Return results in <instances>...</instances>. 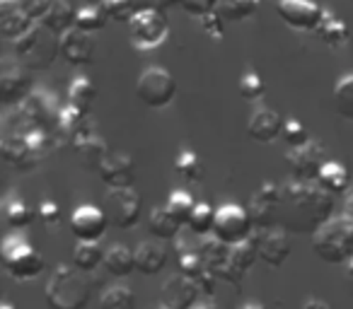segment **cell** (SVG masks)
<instances>
[{"label": "cell", "instance_id": "cell-1", "mask_svg": "<svg viewBox=\"0 0 353 309\" xmlns=\"http://www.w3.org/2000/svg\"><path fill=\"white\" fill-rule=\"evenodd\" d=\"M334 196L317 182H288L281 187L279 227L290 235H314L332 220Z\"/></svg>", "mask_w": 353, "mask_h": 309}, {"label": "cell", "instance_id": "cell-2", "mask_svg": "<svg viewBox=\"0 0 353 309\" xmlns=\"http://www.w3.org/2000/svg\"><path fill=\"white\" fill-rule=\"evenodd\" d=\"M56 136L46 131H30V133H6L0 140V155L3 162L20 172H32L37 169L44 158L56 147Z\"/></svg>", "mask_w": 353, "mask_h": 309}, {"label": "cell", "instance_id": "cell-3", "mask_svg": "<svg viewBox=\"0 0 353 309\" xmlns=\"http://www.w3.org/2000/svg\"><path fill=\"white\" fill-rule=\"evenodd\" d=\"M44 297L49 309H88L92 292L83 270L59 266L46 280Z\"/></svg>", "mask_w": 353, "mask_h": 309}, {"label": "cell", "instance_id": "cell-4", "mask_svg": "<svg viewBox=\"0 0 353 309\" xmlns=\"http://www.w3.org/2000/svg\"><path fill=\"white\" fill-rule=\"evenodd\" d=\"M312 249L324 264H348L353 259V220L348 215H334L312 235Z\"/></svg>", "mask_w": 353, "mask_h": 309}, {"label": "cell", "instance_id": "cell-5", "mask_svg": "<svg viewBox=\"0 0 353 309\" xmlns=\"http://www.w3.org/2000/svg\"><path fill=\"white\" fill-rule=\"evenodd\" d=\"M0 256H3V268L17 283H30V280L39 278L46 268V261L41 251H37L25 237L20 235H8L0 246Z\"/></svg>", "mask_w": 353, "mask_h": 309}, {"label": "cell", "instance_id": "cell-6", "mask_svg": "<svg viewBox=\"0 0 353 309\" xmlns=\"http://www.w3.org/2000/svg\"><path fill=\"white\" fill-rule=\"evenodd\" d=\"M15 56L20 63L30 70H46L54 65V61L61 54V39L51 34L41 22H37L27 34H22L17 41H12Z\"/></svg>", "mask_w": 353, "mask_h": 309}, {"label": "cell", "instance_id": "cell-7", "mask_svg": "<svg viewBox=\"0 0 353 309\" xmlns=\"http://www.w3.org/2000/svg\"><path fill=\"white\" fill-rule=\"evenodd\" d=\"M131 25V44L136 51H152L167 39L170 34V25H167L165 10L143 6L133 15Z\"/></svg>", "mask_w": 353, "mask_h": 309}, {"label": "cell", "instance_id": "cell-8", "mask_svg": "<svg viewBox=\"0 0 353 309\" xmlns=\"http://www.w3.org/2000/svg\"><path fill=\"white\" fill-rule=\"evenodd\" d=\"M136 97L150 109H165L176 97V80L167 68L150 65L136 83Z\"/></svg>", "mask_w": 353, "mask_h": 309}, {"label": "cell", "instance_id": "cell-9", "mask_svg": "<svg viewBox=\"0 0 353 309\" xmlns=\"http://www.w3.org/2000/svg\"><path fill=\"white\" fill-rule=\"evenodd\" d=\"M254 222L250 217V211L237 203H223L216 208V225H213V237L221 239L223 244L235 246L247 242L254 235Z\"/></svg>", "mask_w": 353, "mask_h": 309}, {"label": "cell", "instance_id": "cell-10", "mask_svg": "<svg viewBox=\"0 0 353 309\" xmlns=\"http://www.w3.org/2000/svg\"><path fill=\"white\" fill-rule=\"evenodd\" d=\"M104 211L112 225H117L119 230H131L141 222L143 198L136 189H109L104 196Z\"/></svg>", "mask_w": 353, "mask_h": 309}, {"label": "cell", "instance_id": "cell-11", "mask_svg": "<svg viewBox=\"0 0 353 309\" xmlns=\"http://www.w3.org/2000/svg\"><path fill=\"white\" fill-rule=\"evenodd\" d=\"M247 211L254 222L256 230H271L279 227V213H281V184H261L250 196Z\"/></svg>", "mask_w": 353, "mask_h": 309}, {"label": "cell", "instance_id": "cell-12", "mask_svg": "<svg viewBox=\"0 0 353 309\" xmlns=\"http://www.w3.org/2000/svg\"><path fill=\"white\" fill-rule=\"evenodd\" d=\"M276 12L295 32H317L327 15V10H322L314 0H279Z\"/></svg>", "mask_w": 353, "mask_h": 309}, {"label": "cell", "instance_id": "cell-13", "mask_svg": "<svg viewBox=\"0 0 353 309\" xmlns=\"http://www.w3.org/2000/svg\"><path fill=\"white\" fill-rule=\"evenodd\" d=\"M32 92H34V80L30 75V68L6 61L0 70V102L6 107H20Z\"/></svg>", "mask_w": 353, "mask_h": 309}, {"label": "cell", "instance_id": "cell-14", "mask_svg": "<svg viewBox=\"0 0 353 309\" xmlns=\"http://www.w3.org/2000/svg\"><path fill=\"white\" fill-rule=\"evenodd\" d=\"M109 215L104 206L83 203L70 213V232L78 242H99L109 227Z\"/></svg>", "mask_w": 353, "mask_h": 309}, {"label": "cell", "instance_id": "cell-15", "mask_svg": "<svg viewBox=\"0 0 353 309\" xmlns=\"http://www.w3.org/2000/svg\"><path fill=\"white\" fill-rule=\"evenodd\" d=\"M259 261V232L252 235L247 242L242 244H235L230 246V256L228 261L223 264V268L218 270V280H225V283H232V285H240L242 278L247 275V270Z\"/></svg>", "mask_w": 353, "mask_h": 309}, {"label": "cell", "instance_id": "cell-16", "mask_svg": "<svg viewBox=\"0 0 353 309\" xmlns=\"http://www.w3.org/2000/svg\"><path fill=\"white\" fill-rule=\"evenodd\" d=\"M285 162H288L295 179H300V182H317L319 169L327 162V147L319 140H310L307 145L290 150Z\"/></svg>", "mask_w": 353, "mask_h": 309}, {"label": "cell", "instance_id": "cell-17", "mask_svg": "<svg viewBox=\"0 0 353 309\" xmlns=\"http://www.w3.org/2000/svg\"><path fill=\"white\" fill-rule=\"evenodd\" d=\"M199 295H201V290H199L196 280L176 273L162 283L160 302L165 309H194L199 304Z\"/></svg>", "mask_w": 353, "mask_h": 309}, {"label": "cell", "instance_id": "cell-18", "mask_svg": "<svg viewBox=\"0 0 353 309\" xmlns=\"http://www.w3.org/2000/svg\"><path fill=\"white\" fill-rule=\"evenodd\" d=\"M99 179L107 189H133L136 184V162L128 152H109L102 167L97 169Z\"/></svg>", "mask_w": 353, "mask_h": 309}, {"label": "cell", "instance_id": "cell-19", "mask_svg": "<svg viewBox=\"0 0 353 309\" xmlns=\"http://www.w3.org/2000/svg\"><path fill=\"white\" fill-rule=\"evenodd\" d=\"M285 118L281 116L276 109L271 107H256L252 109L250 121H247V136L252 140L261 142V145H271L274 140H279L283 133Z\"/></svg>", "mask_w": 353, "mask_h": 309}, {"label": "cell", "instance_id": "cell-20", "mask_svg": "<svg viewBox=\"0 0 353 309\" xmlns=\"http://www.w3.org/2000/svg\"><path fill=\"white\" fill-rule=\"evenodd\" d=\"M61 39V58H65L70 65H92L94 54H97V46L94 39L88 32L73 27L70 32H65Z\"/></svg>", "mask_w": 353, "mask_h": 309}, {"label": "cell", "instance_id": "cell-21", "mask_svg": "<svg viewBox=\"0 0 353 309\" xmlns=\"http://www.w3.org/2000/svg\"><path fill=\"white\" fill-rule=\"evenodd\" d=\"M290 259V235L281 227L259 230V261L271 268H281Z\"/></svg>", "mask_w": 353, "mask_h": 309}, {"label": "cell", "instance_id": "cell-22", "mask_svg": "<svg viewBox=\"0 0 353 309\" xmlns=\"http://www.w3.org/2000/svg\"><path fill=\"white\" fill-rule=\"evenodd\" d=\"M37 22L27 15L25 6L20 0H0V32L10 41H17L22 34L34 27Z\"/></svg>", "mask_w": 353, "mask_h": 309}, {"label": "cell", "instance_id": "cell-23", "mask_svg": "<svg viewBox=\"0 0 353 309\" xmlns=\"http://www.w3.org/2000/svg\"><path fill=\"white\" fill-rule=\"evenodd\" d=\"M90 131H94L92 121H90V114L80 111V109L68 104V107L61 111V121H59V128H56V142H68V145H73L80 136H85V133H90Z\"/></svg>", "mask_w": 353, "mask_h": 309}, {"label": "cell", "instance_id": "cell-24", "mask_svg": "<svg viewBox=\"0 0 353 309\" xmlns=\"http://www.w3.org/2000/svg\"><path fill=\"white\" fill-rule=\"evenodd\" d=\"M73 150L78 152L80 164L88 169H99L109 155L107 140H104L97 131H90V133H85V136H80L78 140L73 142Z\"/></svg>", "mask_w": 353, "mask_h": 309}, {"label": "cell", "instance_id": "cell-25", "mask_svg": "<svg viewBox=\"0 0 353 309\" xmlns=\"http://www.w3.org/2000/svg\"><path fill=\"white\" fill-rule=\"evenodd\" d=\"M167 249L160 244V239L141 242L136 246V270L143 275H157L167 266Z\"/></svg>", "mask_w": 353, "mask_h": 309}, {"label": "cell", "instance_id": "cell-26", "mask_svg": "<svg viewBox=\"0 0 353 309\" xmlns=\"http://www.w3.org/2000/svg\"><path fill=\"white\" fill-rule=\"evenodd\" d=\"M317 184L332 196H343V193H348V184H351L348 167L343 162H336V160H327L324 167L319 169Z\"/></svg>", "mask_w": 353, "mask_h": 309}, {"label": "cell", "instance_id": "cell-27", "mask_svg": "<svg viewBox=\"0 0 353 309\" xmlns=\"http://www.w3.org/2000/svg\"><path fill=\"white\" fill-rule=\"evenodd\" d=\"M102 266L114 278H128L136 270V249H128L126 244H112L104 251Z\"/></svg>", "mask_w": 353, "mask_h": 309}, {"label": "cell", "instance_id": "cell-28", "mask_svg": "<svg viewBox=\"0 0 353 309\" xmlns=\"http://www.w3.org/2000/svg\"><path fill=\"white\" fill-rule=\"evenodd\" d=\"M182 227L174 217L170 215L167 208H152L148 213V232L160 242H174L176 237L182 235Z\"/></svg>", "mask_w": 353, "mask_h": 309}, {"label": "cell", "instance_id": "cell-29", "mask_svg": "<svg viewBox=\"0 0 353 309\" xmlns=\"http://www.w3.org/2000/svg\"><path fill=\"white\" fill-rule=\"evenodd\" d=\"M75 17H78V10L70 6L68 0H54L49 15L44 17L41 25L56 36H63L65 32H70L75 27Z\"/></svg>", "mask_w": 353, "mask_h": 309}, {"label": "cell", "instance_id": "cell-30", "mask_svg": "<svg viewBox=\"0 0 353 309\" xmlns=\"http://www.w3.org/2000/svg\"><path fill=\"white\" fill-rule=\"evenodd\" d=\"M3 220L12 230H25L34 220V211L20 196H6L3 198Z\"/></svg>", "mask_w": 353, "mask_h": 309}, {"label": "cell", "instance_id": "cell-31", "mask_svg": "<svg viewBox=\"0 0 353 309\" xmlns=\"http://www.w3.org/2000/svg\"><path fill=\"white\" fill-rule=\"evenodd\" d=\"M94 102H97V87L92 85V80L85 78V75L73 78V83H70V87H68V104L70 107L90 114L94 107Z\"/></svg>", "mask_w": 353, "mask_h": 309}, {"label": "cell", "instance_id": "cell-32", "mask_svg": "<svg viewBox=\"0 0 353 309\" xmlns=\"http://www.w3.org/2000/svg\"><path fill=\"white\" fill-rule=\"evenodd\" d=\"M317 36L329 49H341V46L348 44V27L339 17H334L332 12H327L322 25L317 27Z\"/></svg>", "mask_w": 353, "mask_h": 309}, {"label": "cell", "instance_id": "cell-33", "mask_svg": "<svg viewBox=\"0 0 353 309\" xmlns=\"http://www.w3.org/2000/svg\"><path fill=\"white\" fill-rule=\"evenodd\" d=\"M176 249H179V254H176V273L196 280L203 270H208L201 259V254H199V246H192V249H189V246L184 244V242H179V237H176Z\"/></svg>", "mask_w": 353, "mask_h": 309}, {"label": "cell", "instance_id": "cell-34", "mask_svg": "<svg viewBox=\"0 0 353 309\" xmlns=\"http://www.w3.org/2000/svg\"><path fill=\"white\" fill-rule=\"evenodd\" d=\"M332 102L339 116L346 118V121H353V73H346L336 80L332 92Z\"/></svg>", "mask_w": 353, "mask_h": 309}, {"label": "cell", "instance_id": "cell-35", "mask_svg": "<svg viewBox=\"0 0 353 309\" xmlns=\"http://www.w3.org/2000/svg\"><path fill=\"white\" fill-rule=\"evenodd\" d=\"M259 8V0H218L216 12L225 22H245Z\"/></svg>", "mask_w": 353, "mask_h": 309}, {"label": "cell", "instance_id": "cell-36", "mask_svg": "<svg viewBox=\"0 0 353 309\" xmlns=\"http://www.w3.org/2000/svg\"><path fill=\"white\" fill-rule=\"evenodd\" d=\"M104 264V251L99 249V242H78L73 249V266L83 273L94 270Z\"/></svg>", "mask_w": 353, "mask_h": 309}, {"label": "cell", "instance_id": "cell-37", "mask_svg": "<svg viewBox=\"0 0 353 309\" xmlns=\"http://www.w3.org/2000/svg\"><path fill=\"white\" fill-rule=\"evenodd\" d=\"M165 208L170 211V215L174 217V220L179 222V225L187 227L189 220H192V215H194V211H196V203H194L192 193L182 191V189H176V191L170 193V198H167Z\"/></svg>", "mask_w": 353, "mask_h": 309}, {"label": "cell", "instance_id": "cell-38", "mask_svg": "<svg viewBox=\"0 0 353 309\" xmlns=\"http://www.w3.org/2000/svg\"><path fill=\"white\" fill-rule=\"evenodd\" d=\"M99 309H136V295L126 285H112L99 297Z\"/></svg>", "mask_w": 353, "mask_h": 309}, {"label": "cell", "instance_id": "cell-39", "mask_svg": "<svg viewBox=\"0 0 353 309\" xmlns=\"http://www.w3.org/2000/svg\"><path fill=\"white\" fill-rule=\"evenodd\" d=\"M174 172L182 179H187V182L199 184L203 179V172H206V169H203V162L196 152L182 150L179 152V158H176V162H174Z\"/></svg>", "mask_w": 353, "mask_h": 309}, {"label": "cell", "instance_id": "cell-40", "mask_svg": "<svg viewBox=\"0 0 353 309\" xmlns=\"http://www.w3.org/2000/svg\"><path fill=\"white\" fill-rule=\"evenodd\" d=\"M109 15L104 12L102 6H94V3H90V6H83L78 10V17H75V27L83 32H88V34H92V32H99L104 25H107Z\"/></svg>", "mask_w": 353, "mask_h": 309}, {"label": "cell", "instance_id": "cell-41", "mask_svg": "<svg viewBox=\"0 0 353 309\" xmlns=\"http://www.w3.org/2000/svg\"><path fill=\"white\" fill-rule=\"evenodd\" d=\"M213 225H216V211L208 203H196V211H194L192 220H189V232L194 237H208L213 235Z\"/></svg>", "mask_w": 353, "mask_h": 309}, {"label": "cell", "instance_id": "cell-42", "mask_svg": "<svg viewBox=\"0 0 353 309\" xmlns=\"http://www.w3.org/2000/svg\"><path fill=\"white\" fill-rule=\"evenodd\" d=\"M281 140H283L285 145L290 147V150H295V147L307 145L312 138H310V131H307V126H305L303 121H298V118H285L283 133H281Z\"/></svg>", "mask_w": 353, "mask_h": 309}, {"label": "cell", "instance_id": "cell-43", "mask_svg": "<svg viewBox=\"0 0 353 309\" xmlns=\"http://www.w3.org/2000/svg\"><path fill=\"white\" fill-rule=\"evenodd\" d=\"M237 92H240V97L247 99V102H259L266 92V85L259 73H245L240 78V83H237Z\"/></svg>", "mask_w": 353, "mask_h": 309}, {"label": "cell", "instance_id": "cell-44", "mask_svg": "<svg viewBox=\"0 0 353 309\" xmlns=\"http://www.w3.org/2000/svg\"><path fill=\"white\" fill-rule=\"evenodd\" d=\"M102 8L109 15V20H117V22H131L133 15L138 12L136 0H104Z\"/></svg>", "mask_w": 353, "mask_h": 309}, {"label": "cell", "instance_id": "cell-45", "mask_svg": "<svg viewBox=\"0 0 353 309\" xmlns=\"http://www.w3.org/2000/svg\"><path fill=\"white\" fill-rule=\"evenodd\" d=\"M179 8H182L184 12H189V15H194V17L201 20V17L216 12L218 0H179Z\"/></svg>", "mask_w": 353, "mask_h": 309}, {"label": "cell", "instance_id": "cell-46", "mask_svg": "<svg viewBox=\"0 0 353 309\" xmlns=\"http://www.w3.org/2000/svg\"><path fill=\"white\" fill-rule=\"evenodd\" d=\"M37 215H39V220L44 222V225L54 227L61 222V206L56 201H51V198H44V201L39 203V208H37Z\"/></svg>", "mask_w": 353, "mask_h": 309}, {"label": "cell", "instance_id": "cell-47", "mask_svg": "<svg viewBox=\"0 0 353 309\" xmlns=\"http://www.w3.org/2000/svg\"><path fill=\"white\" fill-rule=\"evenodd\" d=\"M223 17L218 15V12H211V15H206V17H201V27H203V32H206L208 36H211L213 41H221L223 36H225V27H223Z\"/></svg>", "mask_w": 353, "mask_h": 309}, {"label": "cell", "instance_id": "cell-48", "mask_svg": "<svg viewBox=\"0 0 353 309\" xmlns=\"http://www.w3.org/2000/svg\"><path fill=\"white\" fill-rule=\"evenodd\" d=\"M27 10V15L32 17L34 22H44V17L49 15L51 6H54V0H25L22 3Z\"/></svg>", "mask_w": 353, "mask_h": 309}, {"label": "cell", "instance_id": "cell-49", "mask_svg": "<svg viewBox=\"0 0 353 309\" xmlns=\"http://www.w3.org/2000/svg\"><path fill=\"white\" fill-rule=\"evenodd\" d=\"M216 283H218V275L213 273V270H203V273L196 278L199 290H201V295H206V297H213V292H216Z\"/></svg>", "mask_w": 353, "mask_h": 309}, {"label": "cell", "instance_id": "cell-50", "mask_svg": "<svg viewBox=\"0 0 353 309\" xmlns=\"http://www.w3.org/2000/svg\"><path fill=\"white\" fill-rule=\"evenodd\" d=\"M303 309H334V307H332V304H329V302H324V299L312 297V299H305Z\"/></svg>", "mask_w": 353, "mask_h": 309}, {"label": "cell", "instance_id": "cell-51", "mask_svg": "<svg viewBox=\"0 0 353 309\" xmlns=\"http://www.w3.org/2000/svg\"><path fill=\"white\" fill-rule=\"evenodd\" d=\"M343 215H348L353 220V189L346 193V203H343Z\"/></svg>", "mask_w": 353, "mask_h": 309}, {"label": "cell", "instance_id": "cell-52", "mask_svg": "<svg viewBox=\"0 0 353 309\" xmlns=\"http://www.w3.org/2000/svg\"><path fill=\"white\" fill-rule=\"evenodd\" d=\"M237 309H266L264 304H259V302H245V304H240Z\"/></svg>", "mask_w": 353, "mask_h": 309}, {"label": "cell", "instance_id": "cell-53", "mask_svg": "<svg viewBox=\"0 0 353 309\" xmlns=\"http://www.w3.org/2000/svg\"><path fill=\"white\" fill-rule=\"evenodd\" d=\"M348 283H353V259L351 261H348Z\"/></svg>", "mask_w": 353, "mask_h": 309}, {"label": "cell", "instance_id": "cell-54", "mask_svg": "<svg viewBox=\"0 0 353 309\" xmlns=\"http://www.w3.org/2000/svg\"><path fill=\"white\" fill-rule=\"evenodd\" d=\"M194 309H211V307H208V304H196Z\"/></svg>", "mask_w": 353, "mask_h": 309}, {"label": "cell", "instance_id": "cell-55", "mask_svg": "<svg viewBox=\"0 0 353 309\" xmlns=\"http://www.w3.org/2000/svg\"><path fill=\"white\" fill-rule=\"evenodd\" d=\"M0 309H15V307H12V304H3Z\"/></svg>", "mask_w": 353, "mask_h": 309}, {"label": "cell", "instance_id": "cell-56", "mask_svg": "<svg viewBox=\"0 0 353 309\" xmlns=\"http://www.w3.org/2000/svg\"><path fill=\"white\" fill-rule=\"evenodd\" d=\"M92 3H97V6H102V3H104V0H92Z\"/></svg>", "mask_w": 353, "mask_h": 309}, {"label": "cell", "instance_id": "cell-57", "mask_svg": "<svg viewBox=\"0 0 353 309\" xmlns=\"http://www.w3.org/2000/svg\"><path fill=\"white\" fill-rule=\"evenodd\" d=\"M351 297H353V283H351Z\"/></svg>", "mask_w": 353, "mask_h": 309}]
</instances>
